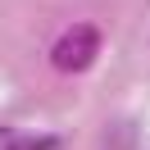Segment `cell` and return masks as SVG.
<instances>
[{"instance_id":"cell-2","label":"cell","mask_w":150,"mask_h":150,"mask_svg":"<svg viewBox=\"0 0 150 150\" xmlns=\"http://www.w3.org/2000/svg\"><path fill=\"white\" fill-rule=\"evenodd\" d=\"M0 150H59V132H37V127H0Z\"/></svg>"},{"instance_id":"cell-1","label":"cell","mask_w":150,"mask_h":150,"mask_svg":"<svg viewBox=\"0 0 150 150\" xmlns=\"http://www.w3.org/2000/svg\"><path fill=\"white\" fill-rule=\"evenodd\" d=\"M100 46H105V32L96 23H68L55 41H50V68L64 77H77L100 59Z\"/></svg>"}]
</instances>
